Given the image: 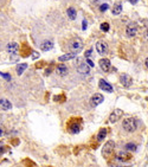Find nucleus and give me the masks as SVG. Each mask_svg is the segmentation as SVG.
<instances>
[{
  "instance_id": "nucleus-32",
  "label": "nucleus",
  "mask_w": 148,
  "mask_h": 167,
  "mask_svg": "<svg viewBox=\"0 0 148 167\" xmlns=\"http://www.w3.org/2000/svg\"><path fill=\"white\" fill-rule=\"evenodd\" d=\"M128 1H129L130 4H134V5H135V4H137L139 0H128Z\"/></svg>"
},
{
  "instance_id": "nucleus-16",
  "label": "nucleus",
  "mask_w": 148,
  "mask_h": 167,
  "mask_svg": "<svg viewBox=\"0 0 148 167\" xmlns=\"http://www.w3.org/2000/svg\"><path fill=\"white\" fill-rule=\"evenodd\" d=\"M0 108L4 109V110H10L12 108V104L9 100L6 98H0Z\"/></svg>"
},
{
  "instance_id": "nucleus-2",
  "label": "nucleus",
  "mask_w": 148,
  "mask_h": 167,
  "mask_svg": "<svg viewBox=\"0 0 148 167\" xmlns=\"http://www.w3.org/2000/svg\"><path fill=\"white\" fill-rule=\"evenodd\" d=\"M122 126H123V129L126 130V132H128V133H133V132H135L136 128H137L136 120H135V118H133V117L124 118Z\"/></svg>"
},
{
  "instance_id": "nucleus-18",
  "label": "nucleus",
  "mask_w": 148,
  "mask_h": 167,
  "mask_svg": "<svg viewBox=\"0 0 148 167\" xmlns=\"http://www.w3.org/2000/svg\"><path fill=\"white\" fill-rule=\"evenodd\" d=\"M23 47H24V49H19V50H20V55L23 56V57H26V56H29L30 53H32V50H31V47L27 46L26 44L23 45Z\"/></svg>"
},
{
  "instance_id": "nucleus-24",
  "label": "nucleus",
  "mask_w": 148,
  "mask_h": 167,
  "mask_svg": "<svg viewBox=\"0 0 148 167\" xmlns=\"http://www.w3.org/2000/svg\"><path fill=\"white\" fill-rule=\"evenodd\" d=\"M101 30H102L103 32L109 31V24L108 23H102V24H101Z\"/></svg>"
},
{
  "instance_id": "nucleus-35",
  "label": "nucleus",
  "mask_w": 148,
  "mask_h": 167,
  "mask_svg": "<svg viewBox=\"0 0 148 167\" xmlns=\"http://www.w3.org/2000/svg\"><path fill=\"white\" fill-rule=\"evenodd\" d=\"M146 67H147V68H148V58H147V59H146Z\"/></svg>"
},
{
  "instance_id": "nucleus-5",
  "label": "nucleus",
  "mask_w": 148,
  "mask_h": 167,
  "mask_svg": "<svg viewBox=\"0 0 148 167\" xmlns=\"http://www.w3.org/2000/svg\"><path fill=\"white\" fill-rule=\"evenodd\" d=\"M108 49H109V46H108V44L104 42V41H100V42H97V44H96V50H97V52L100 53V55H106L107 52H108Z\"/></svg>"
},
{
  "instance_id": "nucleus-28",
  "label": "nucleus",
  "mask_w": 148,
  "mask_h": 167,
  "mask_svg": "<svg viewBox=\"0 0 148 167\" xmlns=\"http://www.w3.org/2000/svg\"><path fill=\"white\" fill-rule=\"evenodd\" d=\"M32 57H33V59H38L39 58V53L37 51H32Z\"/></svg>"
},
{
  "instance_id": "nucleus-1",
  "label": "nucleus",
  "mask_w": 148,
  "mask_h": 167,
  "mask_svg": "<svg viewBox=\"0 0 148 167\" xmlns=\"http://www.w3.org/2000/svg\"><path fill=\"white\" fill-rule=\"evenodd\" d=\"M81 128H82V120L81 118H71L68 123V130L71 134L80 133Z\"/></svg>"
},
{
  "instance_id": "nucleus-11",
  "label": "nucleus",
  "mask_w": 148,
  "mask_h": 167,
  "mask_svg": "<svg viewBox=\"0 0 148 167\" xmlns=\"http://www.w3.org/2000/svg\"><path fill=\"white\" fill-rule=\"evenodd\" d=\"M98 86L102 90L107 91V92H113L114 91V88L111 86V84H109L107 81H104V79H100V82H98Z\"/></svg>"
},
{
  "instance_id": "nucleus-33",
  "label": "nucleus",
  "mask_w": 148,
  "mask_h": 167,
  "mask_svg": "<svg viewBox=\"0 0 148 167\" xmlns=\"http://www.w3.org/2000/svg\"><path fill=\"white\" fill-rule=\"evenodd\" d=\"M4 153V147L1 146V145H0V155H1Z\"/></svg>"
},
{
  "instance_id": "nucleus-8",
  "label": "nucleus",
  "mask_w": 148,
  "mask_h": 167,
  "mask_svg": "<svg viewBox=\"0 0 148 167\" xmlns=\"http://www.w3.org/2000/svg\"><path fill=\"white\" fill-rule=\"evenodd\" d=\"M104 101V97L102 96L101 94H95V95H92V97L90 100V103H91V106L92 107H96L98 104H101Z\"/></svg>"
},
{
  "instance_id": "nucleus-12",
  "label": "nucleus",
  "mask_w": 148,
  "mask_h": 167,
  "mask_svg": "<svg viewBox=\"0 0 148 167\" xmlns=\"http://www.w3.org/2000/svg\"><path fill=\"white\" fill-rule=\"evenodd\" d=\"M120 82L123 84V86H126V88H129V86L131 85V83H133V79H131V77L127 74H123L121 75L120 77Z\"/></svg>"
},
{
  "instance_id": "nucleus-29",
  "label": "nucleus",
  "mask_w": 148,
  "mask_h": 167,
  "mask_svg": "<svg viewBox=\"0 0 148 167\" xmlns=\"http://www.w3.org/2000/svg\"><path fill=\"white\" fill-rule=\"evenodd\" d=\"M91 53H92V49H89L87 52H85V55H84V56H85V58H89Z\"/></svg>"
},
{
  "instance_id": "nucleus-20",
  "label": "nucleus",
  "mask_w": 148,
  "mask_h": 167,
  "mask_svg": "<svg viewBox=\"0 0 148 167\" xmlns=\"http://www.w3.org/2000/svg\"><path fill=\"white\" fill-rule=\"evenodd\" d=\"M66 13H68V17L71 20H75L76 17H77V12H76L75 9H72V7H69V9L66 10Z\"/></svg>"
},
{
  "instance_id": "nucleus-30",
  "label": "nucleus",
  "mask_w": 148,
  "mask_h": 167,
  "mask_svg": "<svg viewBox=\"0 0 148 167\" xmlns=\"http://www.w3.org/2000/svg\"><path fill=\"white\" fill-rule=\"evenodd\" d=\"M85 62L88 63V65H89L90 68H92V67H94V63H92V62L90 61V58H85Z\"/></svg>"
},
{
  "instance_id": "nucleus-19",
  "label": "nucleus",
  "mask_w": 148,
  "mask_h": 167,
  "mask_svg": "<svg viewBox=\"0 0 148 167\" xmlns=\"http://www.w3.org/2000/svg\"><path fill=\"white\" fill-rule=\"evenodd\" d=\"M75 56H76V53H74V52H71V53H66V55H63V56H60V57L58 58V61H59V62H65V61H70V59L75 58Z\"/></svg>"
},
{
  "instance_id": "nucleus-10",
  "label": "nucleus",
  "mask_w": 148,
  "mask_h": 167,
  "mask_svg": "<svg viewBox=\"0 0 148 167\" xmlns=\"http://www.w3.org/2000/svg\"><path fill=\"white\" fill-rule=\"evenodd\" d=\"M6 51L9 52L10 55H15L18 51H19V45L14 42H11L6 45Z\"/></svg>"
},
{
  "instance_id": "nucleus-9",
  "label": "nucleus",
  "mask_w": 148,
  "mask_h": 167,
  "mask_svg": "<svg viewBox=\"0 0 148 167\" xmlns=\"http://www.w3.org/2000/svg\"><path fill=\"white\" fill-rule=\"evenodd\" d=\"M136 32H137V25L135 23H130L129 25L127 26V29H126L127 36L128 37H134L136 35Z\"/></svg>"
},
{
  "instance_id": "nucleus-6",
  "label": "nucleus",
  "mask_w": 148,
  "mask_h": 167,
  "mask_svg": "<svg viewBox=\"0 0 148 167\" xmlns=\"http://www.w3.org/2000/svg\"><path fill=\"white\" fill-rule=\"evenodd\" d=\"M122 115H123V111L121 109H115L113 113L110 114V116H109V121H110L111 123L117 122L120 118L122 117Z\"/></svg>"
},
{
  "instance_id": "nucleus-7",
  "label": "nucleus",
  "mask_w": 148,
  "mask_h": 167,
  "mask_svg": "<svg viewBox=\"0 0 148 167\" xmlns=\"http://www.w3.org/2000/svg\"><path fill=\"white\" fill-rule=\"evenodd\" d=\"M130 159H131V154L127 153V152H119L116 154V160L120 162H126V161L130 160Z\"/></svg>"
},
{
  "instance_id": "nucleus-13",
  "label": "nucleus",
  "mask_w": 148,
  "mask_h": 167,
  "mask_svg": "<svg viewBox=\"0 0 148 167\" xmlns=\"http://www.w3.org/2000/svg\"><path fill=\"white\" fill-rule=\"evenodd\" d=\"M98 64H100V67H101V69H102L103 71H109L110 70V68H111V64H110V61L109 59H107V58H103V59H101L100 62H98Z\"/></svg>"
},
{
  "instance_id": "nucleus-23",
  "label": "nucleus",
  "mask_w": 148,
  "mask_h": 167,
  "mask_svg": "<svg viewBox=\"0 0 148 167\" xmlns=\"http://www.w3.org/2000/svg\"><path fill=\"white\" fill-rule=\"evenodd\" d=\"M122 12V6L120 5V4H117V5H115L114 7H113V14H115V15H117V14H120Z\"/></svg>"
},
{
  "instance_id": "nucleus-26",
  "label": "nucleus",
  "mask_w": 148,
  "mask_h": 167,
  "mask_svg": "<svg viewBox=\"0 0 148 167\" xmlns=\"http://www.w3.org/2000/svg\"><path fill=\"white\" fill-rule=\"evenodd\" d=\"M108 9H109V5L108 4H102V5L100 6V11L101 12H106Z\"/></svg>"
},
{
  "instance_id": "nucleus-4",
  "label": "nucleus",
  "mask_w": 148,
  "mask_h": 167,
  "mask_svg": "<svg viewBox=\"0 0 148 167\" xmlns=\"http://www.w3.org/2000/svg\"><path fill=\"white\" fill-rule=\"evenodd\" d=\"M69 47L74 53H77V52H80L83 49V42L81 41L80 38H75L69 43Z\"/></svg>"
},
{
  "instance_id": "nucleus-21",
  "label": "nucleus",
  "mask_w": 148,
  "mask_h": 167,
  "mask_svg": "<svg viewBox=\"0 0 148 167\" xmlns=\"http://www.w3.org/2000/svg\"><path fill=\"white\" fill-rule=\"evenodd\" d=\"M107 129L106 128H102L100 132H98V134H97V136H96V139H97V141H102V140H104V138L107 136Z\"/></svg>"
},
{
  "instance_id": "nucleus-15",
  "label": "nucleus",
  "mask_w": 148,
  "mask_h": 167,
  "mask_svg": "<svg viewBox=\"0 0 148 167\" xmlns=\"http://www.w3.org/2000/svg\"><path fill=\"white\" fill-rule=\"evenodd\" d=\"M77 71H78L80 74H82V75H87V74H89V71H90V67H88L85 63H81V64L78 65V68H77Z\"/></svg>"
},
{
  "instance_id": "nucleus-22",
  "label": "nucleus",
  "mask_w": 148,
  "mask_h": 167,
  "mask_svg": "<svg viewBox=\"0 0 148 167\" xmlns=\"http://www.w3.org/2000/svg\"><path fill=\"white\" fill-rule=\"evenodd\" d=\"M26 68H27V64H26V63H21V64H19V65L17 67V74L20 76V75L26 70Z\"/></svg>"
},
{
  "instance_id": "nucleus-17",
  "label": "nucleus",
  "mask_w": 148,
  "mask_h": 167,
  "mask_svg": "<svg viewBox=\"0 0 148 167\" xmlns=\"http://www.w3.org/2000/svg\"><path fill=\"white\" fill-rule=\"evenodd\" d=\"M40 49H42L43 51H49V50L53 49V42L50 41V39H49V41H45L44 43H42Z\"/></svg>"
},
{
  "instance_id": "nucleus-31",
  "label": "nucleus",
  "mask_w": 148,
  "mask_h": 167,
  "mask_svg": "<svg viewBox=\"0 0 148 167\" xmlns=\"http://www.w3.org/2000/svg\"><path fill=\"white\" fill-rule=\"evenodd\" d=\"M87 26H88V23H87V20H83V23H82V29L83 30H87Z\"/></svg>"
},
{
  "instance_id": "nucleus-34",
  "label": "nucleus",
  "mask_w": 148,
  "mask_h": 167,
  "mask_svg": "<svg viewBox=\"0 0 148 167\" xmlns=\"http://www.w3.org/2000/svg\"><path fill=\"white\" fill-rule=\"evenodd\" d=\"M3 135H4V129L0 127V136H3Z\"/></svg>"
},
{
  "instance_id": "nucleus-25",
  "label": "nucleus",
  "mask_w": 148,
  "mask_h": 167,
  "mask_svg": "<svg viewBox=\"0 0 148 167\" xmlns=\"http://www.w3.org/2000/svg\"><path fill=\"white\" fill-rule=\"evenodd\" d=\"M126 148H127L128 150H131V152H134V150L136 149V146H135L134 144H131V142H129V144L126 145Z\"/></svg>"
},
{
  "instance_id": "nucleus-14",
  "label": "nucleus",
  "mask_w": 148,
  "mask_h": 167,
  "mask_svg": "<svg viewBox=\"0 0 148 167\" xmlns=\"http://www.w3.org/2000/svg\"><path fill=\"white\" fill-rule=\"evenodd\" d=\"M56 73H57V75L60 76V77L66 76V74H68V67L64 65V64L57 65V67H56Z\"/></svg>"
},
{
  "instance_id": "nucleus-27",
  "label": "nucleus",
  "mask_w": 148,
  "mask_h": 167,
  "mask_svg": "<svg viewBox=\"0 0 148 167\" xmlns=\"http://www.w3.org/2000/svg\"><path fill=\"white\" fill-rule=\"evenodd\" d=\"M0 76H3L5 79H7V81H10L11 79V75H9V74H5V73H0Z\"/></svg>"
},
{
  "instance_id": "nucleus-3",
  "label": "nucleus",
  "mask_w": 148,
  "mask_h": 167,
  "mask_svg": "<svg viewBox=\"0 0 148 167\" xmlns=\"http://www.w3.org/2000/svg\"><path fill=\"white\" fill-rule=\"evenodd\" d=\"M114 148H115V144L113 141H108L107 144H104V147L102 149V154L106 159H110L114 154Z\"/></svg>"
}]
</instances>
